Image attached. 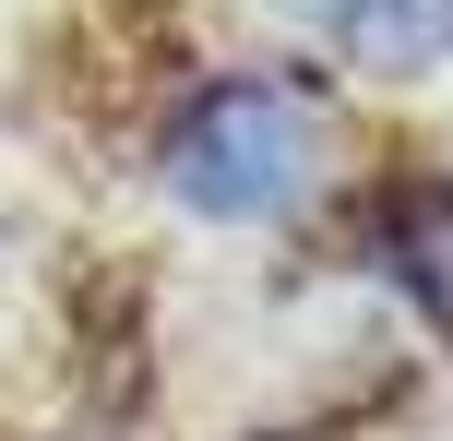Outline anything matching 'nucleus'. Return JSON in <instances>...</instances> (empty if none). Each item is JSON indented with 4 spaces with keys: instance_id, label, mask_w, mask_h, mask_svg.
Masks as SVG:
<instances>
[{
    "instance_id": "obj_2",
    "label": "nucleus",
    "mask_w": 453,
    "mask_h": 441,
    "mask_svg": "<svg viewBox=\"0 0 453 441\" xmlns=\"http://www.w3.org/2000/svg\"><path fill=\"white\" fill-rule=\"evenodd\" d=\"M358 239H370V262H382V275L453 334V179H430V167H394V179L370 191Z\"/></svg>"
},
{
    "instance_id": "obj_1",
    "label": "nucleus",
    "mask_w": 453,
    "mask_h": 441,
    "mask_svg": "<svg viewBox=\"0 0 453 441\" xmlns=\"http://www.w3.org/2000/svg\"><path fill=\"white\" fill-rule=\"evenodd\" d=\"M311 167H322V95L298 84V72H215V84H191L180 119H167V179H180V203L226 215V227L287 215L298 191H311Z\"/></svg>"
},
{
    "instance_id": "obj_3",
    "label": "nucleus",
    "mask_w": 453,
    "mask_h": 441,
    "mask_svg": "<svg viewBox=\"0 0 453 441\" xmlns=\"http://www.w3.org/2000/svg\"><path fill=\"white\" fill-rule=\"evenodd\" d=\"M298 12H311L334 48L382 60V72H418V60L453 48V0H298Z\"/></svg>"
}]
</instances>
